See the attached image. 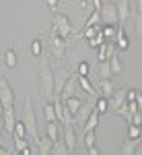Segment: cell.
Here are the masks:
<instances>
[{
	"mask_svg": "<svg viewBox=\"0 0 142 155\" xmlns=\"http://www.w3.org/2000/svg\"><path fill=\"white\" fill-rule=\"evenodd\" d=\"M99 25H101V15H99V11H93L91 17L87 19V27H99Z\"/></svg>",
	"mask_w": 142,
	"mask_h": 155,
	"instance_id": "27",
	"label": "cell"
},
{
	"mask_svg": "<svg viewBox=\"0 0 142 155\" xmlns=\"http://www.w3.org/2000/svg\"><path fill=\"white\" fill-rule=\"evenodd\" d=\"M99 74H101V79H111V77H113V74H111V68H109V62H101Z\"/></svg>",
	"mask_w": 142,
	"mask_h": 155,
	"instance_id": "31",
	"label": "cell"
},
{
	"mask_svg": "<svg viewBox=\"0 0 142 155\" xmlns=\"http://www.w3.org/2000/svg\"><path fill=\"white\" fill-rule=\"evenodd\" d=\"M101 4H103L101 0H91V6H93V11H99V8H101Z\"/></svg>",
	"mask_w": 142,
	"mask_h": 155,
	"instance_id": "39",
	"label": "cell"
},
{
	"mask_svg": "<svg viewBox=\"0 0 142 155\" xmlns=\"http://www.w3.org/2000/svg\"><path fill=\"white\" fill-rule=\"evenodd\" d=\"M109 62V68H111V74H119L121 72V60H119V56L118 54H113L111 58L107 60Z\"/></svg>",
	"mask_w": 142,
	"mask_h": 155,
	"instance_id": "23",
	"label": "cell"
},
{
	"mask_svg": "<svg viewBox=\"0 0 142 155\" xmlns=\"http://www.w3.org/2000/svg\"><path fill=\"white\" fill-rule=\"evenodd\" d=\"M97 31H101V25H99V27H87V25H84L83 37H84V39H93V37L97 35Z\"/></svg>",
	"mask_w": 142,
	"mask_h": 155,
	"instance_id": "29",
	"label": "cell"
},
{
	"mask_svg": "<svg viewBox=\"0 0 142 155\" xmlns=\"http://www.w3.org/2000/svg\"><path fill=\"white\" fill-rule=\"evenodd\" d=\"M74 33V29H72V23L68 21V17L66 15H54V19H52V35H58L60 39H68V37Z\"/></svg>",
	"mask_w": 142,
	"mask_h": 155,
	"instance_id": "3",
	"label": "cell"
},
{
	"mask_svg": "<svg viewBox=\"0 0 142 155\" xmlns=\"http://www.w3.org/2000/svg\"><path fill=\"white\" fill-rule=\"evenodd\" d=\"M46 137L54 143V141H58L60 139V126L58 122H47V128H46Z\"/></svg>",
	"mask_w": 142,
	"mask_h": 155,
	"instance_id": "20",
	"label": "cell"
},
{
	"mask_svg": "<svg viewBox=\"0 0 142 155\" xmlns=\"http://www.w3.org/2000/svg\"><path fill=\"white\" fill-rule=\"evenodd\" d=\"M0 155H11V153H8V149H6V147H2V145H0Z\"/></svg>",
	"mask_w": 142,
	"mask_h": 155,
	"instance_id": "43",
	"label": "cell"
},
{
	"mask_svg": "<svg viewBox=\"0 0 142 155\" xmlns=\"http://www.w3.org/2000/svg\"><path fill=\"white\" fill-rule=\"evenodd\" d=\"M89 151V155H99V149L97 147H91V149H87Z\"/></svg>",
	"mask_w": 142,
	"mask_h": 155,
	"instance_id": "41",
	"label": "cell"
},
{
	"mask_svg": "<svg viewBox=\"0 0 142 155\" xmlns=\"http://www.w3.org/2000/svg\"><path fill=\"white\" fill-rule=\"evenodd\" d=\"M76 85L83 89V91H87L89 95H93V97H99V93H97V89L93 87V83L89 81V77H78L76 74Z\"/></svg>",
	"mask_w": 142,
	"mask_h": 155,
	"instance_id": "14",
	"label": "cell"
},
{
	"mask_svg": "<svg viewBox=\"0 0 142 155\" xmlns=\"http://www.w3.org/2000/svg\"><path fill=\"white\" fill-rule=\"evenodd\" d=\"M113 41H115V48H118L119 52H126V50L130 48V41H128V35H126L124 25H118V27H115V37H113Z\"/></svg>",
	"mask_w": 142,
	"mask_h": 155,
	"instance_id": "10",
	"label": "cell"
},
{
	"mask_svg": "<svg viewBox=\"0 0 142 155\" xmlns=\"http://www.w3.org/2000/svg\"><path fill=\"white\" fill-rule=\"evenodd\" d=\"M14 124H17V114H14V107H4V110H2V126H4V130L8 132V134H12Z\"/></svg>",
	"mask_w": 142,
	"mask_h": 155,
	"instance_id": "8",
	"label": "cell"
},
{
	"mask_svg": "<svg viewBox=\"0 0 142 155\" xmlns=\"http://www.w3.org/2000/svg\"><path fill=\"white\" fill-rule=\"evenodd\" d=\"M76 74H72L70 79L66 81V85H64V89H62V93H60V99L64 101V99H68V97H76L74 95V91H76Z\"/></svg>",
	"mask_w": 142,
	"mask_h": 155,
	"instance_id": "12",
	"label": "cell"
},
{
	"mask_svg": "<svg viewBox=\"0 0 142 155\" xmlns=\"http://www.w3.org/2000/svg\"><path fill=\"white\" fill-rule=\"evenodd\" d=\"M95 143H97V134L93 132H84V147L87 149H91V147H95Z\"/></svg>",
	"mask_w": 142,
	"mask_h": 155,
	"instance_id": "30",
	"label": "cell"
},
{
	"mask_svg": "<svg viewBox=\"0 0 142 155\" xmlns=\"http://www.w3.org/2000/svg\"><path fill=\"white\" fill-rule=\"evenodd\" d=\"M128 139H140V126L130 124V128H128Z\"/></svg>",
	"mask_w": 142,
	"mask_h": 155,
	"instance_id": "37",
	"label": "cell"
},
{
	"mask_svg": "<svg viewBox=\"0 0 142 155\" xmlns=\"http://www.w3.org/2000/svg\"><path fill=\"white\" fill-rule=\"evenodd\" d=\"M23 124L27 134L33 139V141H39V130H37V122H35V107H33V101L31 97H25V106H23Z\"/></svg>",
	"mask_w": 142,
	"mask_h": 155,
	"instance_id": "2",
	"label": "cell"
},
{
	"mask_svg": "<svg viewBox=\"0 0 142 155\" xmlns=\"http://www.w3.org/2000/svg\"><path fill=\"white\" fill-rule=\"evenodd\" d=\"M138 147H140V139H126L121 143V155H134Z\"/></svg>",
	"mask_w": 142,
	"mask_h": 155,
	"instance_id": "16",
	"label": "cell"
},
{
	"mask_svg": "<svg viewBox=\"0 0 142 155\" xmlns=\"http://www.w3.org/2000/svg\"><path fill=\"white\" fill-rule=\"evenodd\" d=\"M0 106L2 107H14V91L8 79L0 77Z\"/></svg>",
	"mask_w": 142,
	"mask_h": 155,
	"instance_id": "4",
	"label": "cell"
},
{
	"mask_svg": "<svg viewBox=\"0 0 142 155\" xmlns=\"http://www.w3.org/2000/svg\"><path fill=\"white\" fill-rule=\"evenodd\" d=\"M37 91H39V95L43 97L47 104H52V99H54V71H52L47 58H41V62H39V71H37Z\"/></svg>",
	"mask_w": 142,
	"mask_h": 155,
	"instance_id": "1",
	"label": "cell"
},
{
	"mask_svg": "<svg viewBox=\"0 0 142 155\" xmlns=\"http://www.w3.org/2000/svg\"><path fill=\"white\" fill-rule=\"evenodd\" d=\"M113 91H115V85H113L111 79H101L99 85H97V93H99V97L109 99V97L113 95Z\"/></svg>",
	"mask_w": 142,
	"mask_h": 155,
	"instance_id": "11",
	"label": "cell"
},
{
	"mask_svg": "<svg viewBox=\"0 0 142 155\" xmlns=\"http://www.w3.org/2000/svg\"><path fill=\"white\" fill-rule=\"evenodd\" d=\"M99 118H101V116H99V114H97V112L93 110V112L89 114V118H87V122L83 124V126H84L83 130H84V132H93L95 128H97V124H99Z\"/></svg>",
	"mask_w": 142,
	"mask_h": 155,
	"instance_id": "19",
	"label": "cell"
},
{
	"mask_svg": "<svg viewBox=\"0 0 142 155\" xmlns=\"http://www.w3.org/2000/svg\"><path fill=\"white\" fill-rule=\"evenodd\" d=\"M27 147H29V141H27V139H14V149H17V153L23 151V149H27Z\"/></svg>",
	"mask_w": 142,
	"mask_h": 155,
	"instance_id": "36",
	"label": "cell"
},
{
	"mask_svg": "<svg viewBox=\"0 0 142 155\" xmlns=\"http://www.w3.org/2000/svg\"><path fill=\"white\" fill-rule=\"evenodd\" d=\"M107 110H109V101H107L105 97H97L95 99V112L101 116V114H105Z\"/></svg>",
	"mask_w": 142,
	"mask_h": 155,
	"instance_id": "24",
	"label": "cell"
},
{
	"mask_svg": "<svg viewBox=\"0 0 142 155\" xmlns=\"http://www.w3.org/2000/svg\"><path fill=\"white\" fill-rule=\"evenodd\" d=\"M70 155H76V153H70Z\"/></svg>",
	"mask_w": 142,
	"mask_h": 155,
	"instance_id": "45",
	"label": "cell"
},
{
	"mask_svg": "<svg viewBox=\"0 0 142 155\" xmlns=\"http://www.w3.org/2000/svg\"><path fill=\"white\" fill-rule=\"evenodd\" d=\"M130 124H134V126H140V124H142V114H140V112H136V114H132V118H130Z\"/></svg>",
	"mask_w": 142,
	"mask_h": 155,
	"instance_id": "38",
	"label": "cell"
},
{
	"mask_svg": "<svg viewBox=\"0 0 142 155\" xmlns=\"http://www.w3.org/2000/svg\"><path fill=\"white\" fill-rule=\"evenodd\" d=\"M70 153H74V151H68L64 139H58V141L52 143V151H49V155H70Z\"/></svg>",
	"mask_w": 142,
	"mask_h": 155,
	"instance_id": "18",
	"label": "cell"
},
{
	"mask_svg": "<svg viewBox=\"0 0 142 155\" xmlns=\"http://www.w3.org/2000/svg\"><path fill=\"white\" fill-rule=\"evenodd\" d=\"M4 64H6V68H14L17 66V52H14V48H8L4 52Z\"/></svg>",
	"mask_w": 142,
	"mask_h": 155,
	"instance_id": "22",
	"label": "cell"
},
{
	"mask_svg": "<svg viewBox=\"0 0 142 155\" xmlns=\"http://www.w3.org/2000/svg\"><path fill=\"white\" fill-rule=\"evenodd\" d=\"M107 101H109V106L113 107V110L121 107L124 104H126V89H115V91H113V95L109 97Z\"/></svg>",
	"mask_w": 142,
	"mask_h": 155,
	"instance_id": "13",
	"label": "cell"
},
{
	"mask_svg": "<svg viewBox=\"0 0 142 155\" xmlns=\"http://www.w3.org/2000/svg\"><path fill=\"white\" fill-rule=\"evenodd\" d=\"M97 58H99V62H107V48H105V44H101L99 48H97Z\"/></svg>",
	"mask_w": 142,
	"mask_h": 155,
	"instance_id": "35",
	"label": "cell"
},
{
	"mask_svg": "<svg viewBox=\"0 0 142 155\" xmlns=\"http://www.w3.org/2000/svg\"><path fill=\"white\" fill-rule=\"evenodd\" d=\"M49 52L56 58H64L66 56V41L60 39L58 35H49Z\"/></svg>",
	"mask_w": 142,
	"mask_h": 155,
	"instance_id": "7",
	"label": "cell"
},
{
	"mask_svg": "<svg viewBox=\"0 0 142 155\" xmlns=\"http://www.w3.org/2000/svg\"><path fill=\"white\" fill-rule=\"evenodd\" d=\"M43 116H46L47 122H58V120H56V112H54V106H52V104L43 106Z\"/></svg>",
	"mask_w": 142,
	"mask_h": 155,
	"instance_id": "28",
	"label": "cell"
},
{
	"mask_svg": "<svg viewBox=\"0 0 142 155\" xmlns=\"http://www.w3.org/2000/svg\"><path fill=\"white\" fill-rule=\"evenodd\" d=\"M37 149H39V155H49V151H52V141L47 137H39Z\"/></svg>",
	"mask_w": 142,
	"mask_h": 155,
	"instance_id": "21",
	"label": "cell"
},
{
	"mask_svg": "<svg viewBox=\"0 0 142 155\" xmlns=\"http://www.w3.org/2000/svg\"><path fill=\"white\" fill-rule=\"evenodd\" d=\"M12 139H27V130H25L23 120H17L14 130H12Z\"/></svg>",
	"mask_w": 142,
	"mask_h": 155,
	"instance_id": "25",
	"label": "cell"
},
{
	"mask_svg": "<svg viewBox=\"0 0 142 155\" xmlns=\"http://www.w3.org/2000/svg\"><path fill=\"white\" fill-rule=\"evenodd\" d=\"M72 77V72L70 68H60V71L54 72V97L62 93V89H64V85H66V81Z\"/></svg>",
	"mask_w": 142,
	"mask_h": 155,
	"instance_id": "6",
	"label": "cell"
},
{
	"mask_svg": "<svg viewBox=\"0 0 142 155\" xmlns=\"http://www.w3.org/2000/svg\"><path fill=\"white\" fill-rule=\"evenodd\" d=\"M89 72H91V66H89V62H87V60L78 62V77H89Z\"/></svg>",
	"mask_w": 142,
	"mask_h": 155,
	"instance_id": "33",
	"label": "cell"
},
{
	"mask_svg": "<svg viewBox=\"0 0 142 155\" xmlns=\"http://www.w3.org/2000/svg\"><path fill=\"white\" fill-rule=\"evenodd\" d=\"M101 44H105V39H103V33L101 31H97V35L93 39H89V48H99Z\"/></svg>",
	"mask_w": 142,
	"mask_h": 155,
	"instance_id": "32",
	"label": "cell"
},
{
	"mask_svg": "<svg viewBox=\"0 0 142 155\" xmlns=\"http://www.w3.org/2000/svg\"><path fill=\"white\" fill-rule=\"evenodd\" d=\"M31 54H33V56H41V39H39V37L31 41Z\"/></svg>",
	"mask_w": 142,
	"mask_h": 155,
	"instance_id": "34",
	"label": "cell"
},
{
	"mask_svg": "<svg viewBox=\"0 0 142 155\" xmlns=\"http://www.w3.org/2000/svg\"><path fill=\"white\" fill-rule=\"evenodd\" d=\"M115 11H118V23H126L132 15V4L130 0H118L115 2Z\"/></svg>",
	"mask_w": 142,
	"mask_h": 155,
	"instance_id": "9",
	"label": "cell"
},
{
	"mask_svg": "<svg viewBox=\"0 0 142 155\" xmlns=\"http://www.w3.org/2000/svg\"><path fill=\"white\" fill-rule=\"evenodd\" d=\"M64 143H66V147H68V151H74V147H76V132H74V128L72 126H66L64 128Z\"/></svg>",
	"mask_w": 142,
	"mask_h": 155,
	"instance_id": "15",
	"label": "cell"
},
{
	"mask_svg": "<svg viewBox=\"0 0 142 155\" xmlns=\"http://www.w3.org/2000/svg\"><path fill=\"white\" fill-rule=\"evenodd\" d=\"M101 23L103 25H118V11H115V2H103L101 8Z\"/></svg>",
	"mask_w": 142,
	"mask_h": 155,
	"instance_id": "5",
	"label": "cell"
},
{
	"mask_svg": "<svg viewBox=\"0 0 142 155\" xmlns=\"http://www.w3.org/2000/svg\"><path fill=\"white\" fill-rule=\"evenodd\" d=\"M62 104H64V107L70 112L72 118H74V116H76V112H78L80 106H83V99H78V97H68V99H64Z\"/></svg>",
	"mask_w": 142,
	"mask_h": 155,
	"instance_id": "17",
	"label": "cell"
},
{
	"mask_svg": "<svg viewBox=\"0 0 142 155\" xmlns=\"http://www.w3.org/2000/svg\"><path fill=\"white\" fill-rule=\"evenodd\" d=\"M58 2H60V0H47V4H49V8H54V11H56V6H58Z\"/></svg>",
	"mask_w": 142,
	"mask_h": 155,
	"instance_id": "40",
	"label": "cell"
},
{
	"mask_svg": "<svg viewBox=\"0 0 142 155\" xmlns=\"http://www.w3.org/2000/svg\"><path fill=\"white\" fill-rule=\"evenodd\" d=\"M115 27H118V25H105V27L101 29L105 41H113V37H115Z\"/></svg>",
	"mask_w": 142,
	"mask_h": 155,
	"instance_id": "26",
	"label": "cell"
},
{
	"mask_svg": "<svg viewBox=\"0 0 142 155\" xmlns=\"http://www.w3.org/2000/svg\"><path fill=\"white\" fill-rule=\"evenodd\" d=\"M17 155H31V149L27 147V149H23V151H19V153H17Z\"/></svg>",
	"mask_w": 142,
	"mask_h": 155,
	"instance_id": "42",
	"label": "cell"
},
{
	"mask_svg": "<svg viewBox=\"0 0 142 155\" xmlns=\"http://www.w3.org/2000/svg\"><path fill=\"white\" fill-rule=\"evenodd\" d=\"M2 132H4V126L0 124V141H2Z\"/></svg>",
	"mask_w": 142,
	"mask_h": 155,
	"instance_id": "44",
	"label": "cell"
}]
</instances>
